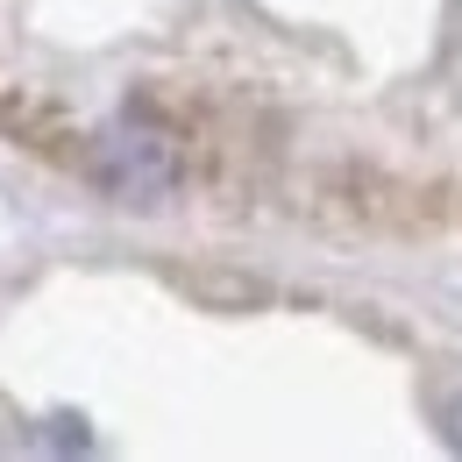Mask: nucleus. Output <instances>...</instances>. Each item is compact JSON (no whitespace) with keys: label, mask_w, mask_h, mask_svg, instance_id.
I'll return each instance as SVG.
<instances>
[{"label":"nucleus","mask_w":462,"mask_h":462,"mask_svg":"<svg viewBox=\"0 0 462 462\" xmlns=\"http://www.w3.org/2000/svg\"><path fill=\"white\" fill-rule=\"evenodd\" d=\"M456 420H462V412H456ZM456 434H462V427H456Z\"/></svg>","instance_id":"1"}]
</instances>
